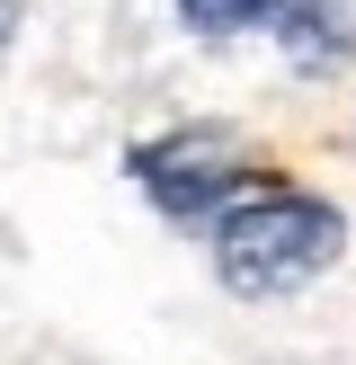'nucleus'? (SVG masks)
Returning a JSON list of instances; mask_svg holds the SVG:
<instances>
[{
  "mask_svg": "<svg viewBox=\"0 0 356 365\" xmlns=\"http://www.w3.org/2000/svg\"><path fill=\"white\" fill-rule=\"evenodd\" d=\"M285 0H178V18L187 27H205V36H241V27H267Z\"/></svg>",
  "mask_w": 356,
  "mask_h": 365,
  "instance_id": "obj_4",
  "label": "nucleus"
},
{
  "mask_svg": "<svg viewBox=\"0 0 356 365\" xmlns=\"http://www.w3.org/2000/svg\"><path fill=\"white\" fill-rule=\"evenodd\" d=\"M9 9H18V0H0V27H9Z\"/></svg>",
  "mask_w": 356,
  "mask_h": 365,
  "instance_id": "obj_5",
  "label": "nucleus"
},
{
  "mask_svg": "<svg viewBox=\"0 0 356 365\" xmlns=\"http://www.w3.org/2000/svg\"><path fill=\"white\" fill-rule=\"evenodd\" d=\"M338 241H347L338 205H320V196H303V187H258V196H241V205L223 214V232H214V267H223L231 294L267 303V294L312 285L320 267L338 259Z\"/></svg>",
  "mask_w": 356,
  "mask_h": 365,
  "instance_id": "obj_1",
  "label": "nucleus"
},
{
  "mask_svg": "<svg viewBox=\"0 0 356 365\" xmlns=\"http://www.w3.org/2000/svg\"><path fill=\"white\" fill-rule=\"evenodd\" d=\"M285 53H294L303 71L347 63V53H356V0H303V9H294V36H285Z\"/></svg>",
  "mask_w": 356,
  "mask_h": 365,
  "instance_id": "obj_3",
  "label": "nucleus"
},
{
  "mask_svg": "<svg viewBox=\"0 0 356 365\" xmlns=\"http://www.w3.org/2000/svg\"><path fill=\"white\" fill-rule=\"evenodd\" d=\"M134 178L152 187L160 214L196 223V214H214L249 178V152H241V134H223V125H187V134H169V143H142V152H134Z\"/></svg>",
  "mask_w": 356,
  "mask_h": 365,
  "instance_id": "obj_2",
  "label": "nucleus"
}]
</instances>
